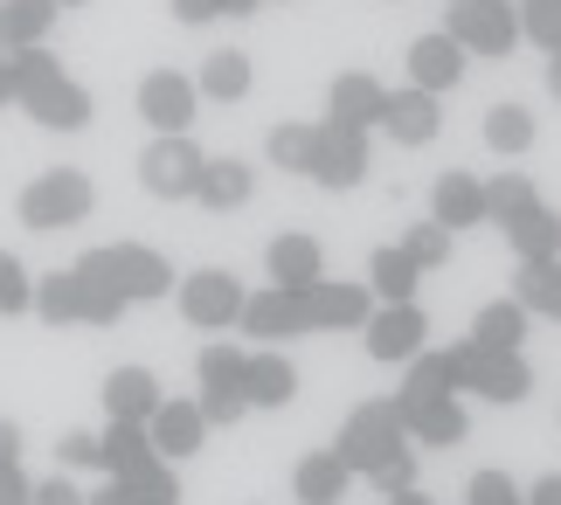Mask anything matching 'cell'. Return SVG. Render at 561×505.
<instances>
[{"label": "cell", "mask_w": 561, "mask_h": 505, "mask_svg": "<svg viewBox=\"0 0 561 505\" xmlns=\"http://www.w3.org/2000/svg\"><path fill=\"white\" fill-rule=\"evenodd\" d=\"M21 312H35V277L14 250H0V319H21Z\"/></svg>", "instance_id": "cell-40"}, {"label": "cell", "mask_w": 561, "mask_h": 505, "mask_svg": "<svg viewBox=\"0 0 561 505\" xmlns=\"http://www.w3.org/2000/svg\"><path fill=\"white\" fill-rule=\"evenodd\" d=\"M222 14V0H174V21L181 28H202V21H215Z\"/></svg>", "instance_id": "cell-47"}, {"label": "cell", "mask_w": 561, "mask_h": 505, "mask_svg": "<svg viewBox=\"0 0 561 505\" xmlns=\"http://www.w3.org/2000/svg\"><path fill=\"white\" fill-rule=\"evenodd\" d=\"M306 181L319 187H333V194H347L368 181V131H354V125H333V118H319V152H312V173Z\"/></svg>", "instance_id": "cell-11"}, {"label": "cell", "mask_w": 561, "mask_h": 505, "mask_svg": "<svg viewBox=\"0 0 561 505\" xmlns=\"http://www.w3.org/2000/svg\"><path fill=\"white\" fill-rule=\"evenodd\" d=\"M243 394H250V409H285L298 394V367L264 346V354H250V367H243Z\"/></svg>", "instance_id": "cell-27"}, {"label": "cell", "mask_w": 561, "mask_h": 505, "mask_svg": "<svg viewBox=\"0 0 561 505\" xmlns=\"http://www.w3.org/2000/svg\"><path fill=\"white\" fill-rule=\"evenodd\" d=\"M291 305H298V325H306V333H347V325L375 319V291L368 284H347V277H319L306 291H291Z\"/></svg>", "instance_id": "cell-7"}, {"label": "cell", "mask_w": 561, "mask_h": 505, "mask_svg": "<svg viewBox=\"0 0 561 505\" xmlns=\"http://www.w3.org/2000/svg\"><path fill=\"white\" fill-rule=\"evenodd\" d=\"M340 457H347V471L360 478H375L381 464H396V457L409 450V423H402V409L396 402H360L347 423H340Z\"/></svg>", "instance_id": "cell-3"}, {"label": "cell", "mask_w": 561, "mask_h": 505, "mask_svg": "<svg viewBox=\"0 0 561 505\" xmlns=\"http://www.w3.org/2000/svg\"><path fill=\"white\" fill-rule=\"evenodd\" d=\"M381 131L396 146H430L444 131V112H437V91H388V112H381Z\"/></svg>", "instance_id": "cell-16"}, {"label": "cell", "mask_w": 561, "mask_h": 505, "mask_svg": "<svg viewBox=\"0 0 561 505\" xmlns=\"http://www.w3.org/2000/svg\"><path fill=\"white\" fill-rule=\"evenodd\" d=\"M534 202H541V194H534V181H527V173H500V181H485V208H492V222H513V215H520V208H534Z\"/></svg>", "instance_id": "cell-39"}, {"label": "cell", "mask_w": 561, "mask_h": 505, "mask_svg": "<svg viewBox=\"0 0 561 505\" xmlns=\"http://www.w3.org/2000/svg\"><path fill=\"white\" fill-rule=\"evenodd\" d=\"M458 367H465V388L485 394V402H527V394H534L527 354H492V346L465 340V346H458Z\"/></svg>", "instance_id": "cell-10"}, {"label": "cell", "mask_w": 561, "mask_h": 505, "mask_svg": "<svg viewBox=\"0 0 561 505\" xmlns=\"http://www.w3.org/2000/svg\"><path fill=\"white\" fill-rule=\"evenodd\" d=\"M416 284H423V271L402 256V243H388V250L368 256V291L381 305H409V298H416Z\"/></svg>", "instance_id": "cell-29"}, {"label": "cell", "mask_w": 561, "mask_h": 505, "mask_svg": "<svg viewBox=\"0 0 561 505\" xmlns=\"http://www.w3.org/2000/svg\"><path fill=\"white\" fill-rule=\"evenodd\" d=\"M347 457L340 450H312V457H298V471H291V498L298 505H340L347 498Z\"/></svg>", "instance_id": "cell-24"}, {"label": "cell", "mask_w": 561, "mask_h": 505, "mask_svg": "<svg viewBox=\"0 0 561 505\" xmlns=\"http://www.w3.org/2000/svg\"><path fill=\"white\" fill-rule=\"evenodd\" d=\"M0 104H14V62L0 56Z\"/></svg>", "instance_id": "cell-49"}, {"label": "cell", "mask_w": 561, "mask_h": 505, "mask_svg": "<svg viewBox=\"0 0 561 505\" xmlns=\"http://www.w3.org/2000/svg\"><path fill=\"white\" fill-rule=\"evenodd\" d=\"M444 35H458L465 56H513L520 35V0H450Z\"/></svg>", "instance_id": "cell-6"}, {"label": "cell", "mask_w": 561, "mask_h": 505, "mask_svg": "<svg viewBox=\"0 0 561 505\" xmlns=\"http://www.w3.org/2000/svg\"><path fill=\"white\" fill-rule=\"evenodd\" d=\"M513 298H520L534 319H554V325H561V256H548V263H520V277H513Z\"/></svg>", "instance_id": "cell-30"}, {"label": "cell", "mask_w": 561, "mask_h": 505, "mask_svg": "<svg viewBox=\"0 0 561 505\" xmlns=\"http://www.w3.org/2000/svg\"><path fill=\"white\" fill-rule=\"evenodd\" d=\"M146 429H153V450L167 457V464H181V457L202 450L208 415H202V402H160V415H153Z\"/></svg>", "instance_id": "cell-21"}, {"label": "cell", "mask_w": 561, "mask_h": 505, "mask_svg": "<svg viewBox=\"0 0 561 505\" xmlns=\"http://www.w3.org/2000/svg\"><path fill=\"white\" fill-rule=\"evenodd\" d=\"M91 505H125V485L112 478V485H104V492H91Z\"/></svg>", "instance_id": "cell-51"}, {"label": "cell", "mask_w": 561, "mask_h": 505, "mask_svg": "<svg viewBox=\"0 0 561 505\" xmlns=\"http://www.w3.org/2000/svg\"><path fill=\"white\" fill-rule=\"evenodd\" d=\"M250 187H256V173H250L243 160H208L202 194H194V202L215 208V215H229V208H243V202H250Z\"/></svg>", "instance_id": "cell-31"}, {"label": "cell", "mask_w": 561, "mask_h": 505, "mask_svg": "<svg viewBox=\"0 0 561 505\" xmlns=\"http://www.w3.org/2000/svg\"><path fill=\"white\" fill-rule=\"evenodd\" d=\"M243 367L250 354H236V346H202V360H194V375H202V415H208V429H222L236 423V415L250 409V394H243Z\"/></svg>", "instance_id": "cell-8"}, {"label": "cell", "mask_w": 561, "mask_h": 505, "mask_svg": "<svg viewBox=\"0 0 561 505\" xmlns=\"http://www.w3.org/2000/svg\"><path fill=\"white\" fill-rule=\"evenodd\" d=\"M194 83H202V97L236 104V97L250 91V56H243V49H215V56L202 62V77H194Z\"/></svg>", "instance_id": "cell-33"}, {"label": "cell", "mask_w": 561, "mask_h": 505, "mask_svg": "<svg viewBox=\"0 0 561 505\" xmlns=\"http://www.w3.org/2000/svg\"><path fill=\"white\" fill-rule=\"evenodd\" d=\"M465 505H527V492L513 485L506 471H479V478L465 485Z\"/></svg>", "instance_id": "cell-44"}, {"label": "cell", "mask_w": 561, "mask_h": 505, "mask_svg": "<svg viewBox=\"0 0 561 505\" xmlns=\"http://www.w3.org/2000/svg\"><path fill=\"white\" fill-rule=\"evenodd\" d=\"M56 457H62V471H104V436H91V429H62Z\"/></svg>", "instance_id": "cell-43"}, {"label": "cell", "mask_w": 561, "mask_h": 505, "mask_svg": "<svg viewBox=\"0 0 561 505\" xmlns=\"http://www.w3.org/2000/svg\"><path fill=\"white\" fill-rule=\"evenodd\" d=\"M506 243H513V256H520V263H548V256H561V215H554L548 202L520 208V215L506 222Z\"/></svg>", "instance_id": "cell-25"}, {"label": "cell", "mask_w": 561, "mask_h": 505, "mask_svg": "<svg viewBox=\"0 0 561 505\" xmlns=\"http://www.w3.org/2000/svg\"><path fill=\"white\" fill-rule=\"evenodd\" d=\"M264 271L271 284H285V291H306V284L327 277V250H319V236H277V243L264 250Z\"/></svg>", "instance_id": "cell-20"}, {"label": "cell", "mask_w": 561, "mask_h": 505, "mask_svg": "<svg viewBox=\"0 0 561 505\" xmlns=\"http://www.w3.org/2000/svg\"><path fill=\"white\" fill-rule=\"evenodd\" d=\"M160 402L167 394L146 367H112V375H104V415H112V423H153Z\"/></svg>", "instance_id": "cell-19"}, {"label": "cell", "mask_w": 561, "mask_h": 505, "mask_svg": "<svg viewBox=\"0 0 561 505\" xmlns=\"http://www.w3.org/2000/svg\"><path fill=\"white\" fill-rule=\"evenodd\" d=\"M485 146L506 152V160L527 152L534 146V112H527V104H492V112H485Z\"/></svg>", "instance_id": "cell-36"}, {"label": "cell", "mask_w": 561, "mask_h": 505, "mask_svg": "<svg viewBox=\"0 0 561 505\" xmlns=\"http://www.w3.org/2000/svg\"><path fill=\"white\" fill-rule=\"evenodd\" d=\"M402 256L416 263V271H444V256H450V229L437 222V215H430V222H416L402 236Z\"/></svg>", "instance_id": "cell-41"}, {"label": "cell", "mask_w": 561, "mask_h": 505, "mask_svg": "<svg viewBox=\"0 0 561 505\" xmlns=\"http://www.w3.org/2000/svg\"><path fill=\"white\" fill-rule=\"evenodd\" d=\"M8 62H14V104L42 131H83V125H91V91L70 83V70H62L49 49H21Z\"/></svg>", "instance_id": "cell-1"}, {"label": "cell", "mask_w": 561, "mask_h": 505, "mask_svg": "<svg viewBox=\"0 0 561 505\" xmlns=\"http://www.w3.org/2000/svg\"><path fill=\"white\" fill-rule=\"evenodd\" d=\"M202 173H208V152L187 139V131H160L153 146L139 152V187L153 202H194L202 194Z\"/></svg>", "instance_id": "cell-5"}, {"label": "cell", "mask_w": 561, "mask_h": 505, "mask_svg": "<svg viewBox=\"0 0 561 505\" xmlns=\"http://www.w3.org/2000/svg\"><path fill=\"white\" fill-rule=\"evenodd\" d=\"M56 0H0V56H21V49H42L56 28Z\"/></svg>", "instance_id": "cell-22"}, {"label": "cell", "mask_w": 561, "mask_h": 505, "mask_svg": "<svg viewBox=\"0 0 561 505\" xmlns=\"http://www.w3.org/2000/svg\"><path fill=\"white\" fill-rule=\"evenodd\" d=\"M0 505H35V478L21 471V429L0 423Z\"/></svg>", "instance_id": "cell-37"}, {"label": "cell", "mask_w": 561, "mask_h": 505, "mask_svg": "<svg viewBox=\"0 0 561 505\" xmlns=\"http://www.w3.org/2000/svg\"><path fill=\"white\" fill-rule=\"evenodd\" d=\"M194 104H202V83L181 77V70H153L139 77V118L153 131H187L194 125Z\"/></svg>", "instance_id": "cell-12"}, {"label": "cell", "mask_w": 561, "mask_h": 505, "mask_svg": "<svg viewBox=\"0 0 561 505\" xmlns=\"http://www.w3.org/2000/svg\"><path fill=\"white\" fill-rule=\"evenodd\" d=\"M77 271H91L98 284H112L125 305H153V298L174 291V263H167L160 250H146V243H104V250H83V256H77Z\"/></svg>", "instance_id": "cell-2"}, {"label": "cell", "mask_w": 561, "mask_h": 505, "mask_svg": "<svg viewBox=\"0 0 561 505\" xmlns=\"http://www.w3.org/2000/svg\"><path fill=\"white\" fill-rule=\"evenodd\" d=\"M520 35L554 56L561 49V0H520Z\"/></svg>", "instance_id": "cell-42"}, {"label": "cell", "mask_w": 561, "mask_h": 505, "mask_svg": "<svg viewBox=\"0 0 561 505\" xmlns=\"http://www.w3.org/2000/svg\"><path fill=\"white\" fill-rule=\"evenodd\" d=\"M35 312L49 319V325H83V284H77V271L42 277L35 284Z\"/></svg>", "instance_id": "cell-34"}, {"label": "cell", "mask_w": 561, "mask_h": 505, "mask_svg": "<svg viewBox=\"0 0 561 505\" xmlns=\"http://www.w3.org/2000/svg\"><path fill=\"white\" fill-rule=\"evenodd\" d=\"M548 91H554V97H561V49H554V56H548Z\"/></svg>", "instance_id": "cell-52"}, {"label": "cell", "mask_w": 561, "mask_h": 505, "mask_svg": "<svg viewBox=\"0 0 561 505\" xmlns=\"http://www.w3.org/2000/svg\"><path fill=\"white\" fill-rule=\"evenodd\" d=\"M527 505H561V471H554V478H541V485L527 492Z\"/></svg>", "instance_id": "cell-48"}, {"label": "cell", "mask_w": 561, "mask_h": 505, "mask_svg": "<svg viewBox=\"0 0 561 505\" xmlns=\"http://www.w3.org/2000/svg\"><path fill=\"white\" fill-rule=\"evenodd\" d=\"M56 8H83V0H56Z\"/></svg>", "instance_id": "cell-54"}, {"label": "cell", "mask_w": 561, "mask_h": 505, "mask_svg": "<svg viewBox=\"0 0 561 505\" xmlns=\"http://www.w3.org/2000/svg\"><path fill=\"white\" fill-rule=\"evenodd\" d=\"M430 215H437V222L458 236V229H479V222H492V208H485V181L479 173H444L437 187H430Z\"/></svg>", "instance_id": "cell-18"}, {"label": "cell", "mask_w": 561, "mask_h": 505, "mask_svg": "<svg viewBox=\"0 0 561 505\" xmlns=\"http://www.w3.org/2000/svg\"><path fill=\"white\" fill-rule=\"evenodd\" d=\"M360 333H368V354L375 360H416L423 354V333H430V319H423V305L409 298V305H375V319L360 325Z\"/></svg>", "instance_id": "cell-13"}, {"label": "cell", "mask_w": 561, "mask_h": 505, "mask_svg": "<svg viewBox=\"0 0 561 505\" xmlns=\"http://www.w3.org/2000/svg\"><path fill=\"white\" fill-rule=\"evenodd\" d=\"M388 112V83L368 77V70H347V77H333V91H327V118L333 125H354V131H375Z\"/></svg>", "instance_id": "cell-15"}, {"label": "cell", "mask_w": 561, "mask_h": 505, "mask_svg": "<svg viewBox=\"0 0 561 505\" xmlns=\"http://www.w3.org/2000/svg\"><path fill=\"white\" fill-rule=\"evenodd\" d=\"M409 423V444H430V450H444V444H465V402L458 394H444V402H423V409H409L402 415Z\"/></svg>", "instance_id": "cell-28"}, {"label": "cell", "mask_w": 561, "mask_h": 505, "mask_svg": "<svg viewBox=\"0 0 561 505\" xmlns=\"http://www.w3.org/2000/svg\"><path fill=\"white\" fill-rule=\"evenodd\" d=\"M98 208V187H91V173H77V167H49V173H35L28 187H21V202H14V215L28 229H70V222H83V215Z\"/></svg>", "instance_id": "cell-4"}, {"label": "cell", "mask_w": 561, "mask_h": 505, "mask_svg": "<svg viewBox=\"0 0 561 505\" xmlns=\"http://www.w3.org/2000/svg\"><path fill=\"white\" fill-rule=\"evenodd\" d=\"M312 152H319V125H277L271 131V167L312 173Z\"/></svg>", "instance_id": "cell-38"}, {"label": "cell", "mask_w": 561, "mask_h": 505, "mask_svg": "<svg viewBox=\"0 0 561 505\" xmlns=\"http://www.w3.org/2000/svg\"><path fill=\"white\" fill-rule=\"evenodd\" d=\"M375 492H381V498H396V492H416V450H402L396 464H381V471H375Z\"/></svg>", "instance_id": "cell-45"}, {"label": "cell", "mask_w": 561, "mask_h": 505, "mask_svg": "<svg viewBox=\"0 0 561 505\" xmlns=\"http://www.w3.org/2000/svg\"><path fill=\"white\" fill-rule=\"evenodd\" d=\"M243 305H250V291L229 271H194V277H181V319L194 325V333H229V325L243 319Z\"/></svg>", "instance_id": "cell-9"}, {"label": "cell", "mask_w": 561, "mask_h": 505, "mask_svg": "<svg viewBox=\"0 0 561 505\" xmlns=\"http://www.w3.org/2000/svg\"><path fill=\"white\" fill-rule=\"evenodd\" d=\"M527 325H534V312L520 298H492V305H479V319H471V340L492 346V354H520Z\"/></svg>", "instance_id": "cell-26"}, {"label": "cell", "mask_w": 561, "mask_h": 505, "mask_svg": "<svg viewBox=\"0 0 561 505\" xmlns=\"http://www.w3.org/2000/svg\"><path fill=\"white\" fill-rule=\"evenodd\" d=\"M236 325H243L250 340H264V346L306 333V325H298V305H291L285 284H271V291H250V305H243V319H236Z\"/></svg>", "instance_id": "cell-23"}, {"label": "cell", "mask_w": 561, "mask_h": 505, "mask_svg": "<svg viewBox=\"0 0 561 505\" xmlns=\"http://www.w3.org/2000/svg\"><path fill=\"white\" fill-rule=\"evenodd\" d=\"M118 485H125V505H181V478L167 457H153L146 471H125Z\"/></svg>", "instance_id": "cell-35"}, {"label": "cell", "mask_w": 561, "mask_h": 505, "mask_svg": "<svg viewBox=\"0 0 561 505\" xmlns=\"http://www.w3.org/2000/svg\"><path fill=\"white\" fill-rule=\"evenodd\" d=\"M256 8H264V0H222V14H229V21H243V14H256Z\"/></svg>", "instance_id": "cell-50"}, {"label": "cell", "mask_w": 561, "mask_h": 505, "mask_svg": "<svg viewBox=\"0 0 561 505\" xmlns=\"http://www.w3.org/2000/svg\"><path fill=\"white\" fill-rule=\"evenodd\" d=\"M35 505H91V492L62 471V478H42V485H35Z\"/></svg>", "instance_id": "cell-46"}, {"label": "cell", "mask_w": 561, "mask_h": 505, "mask_svg": "<svg viewBox=\"0 0 561 505\" xmlns=\"http://www.w3.org/2000/svg\"><path fill=\"white\" fill-rule=\"evenodd\" d=\"M465 388V367H458V346H444V354H423L409 360V375H402V394H396V409H423V402H444V394H458Z\"/></svg>", "instance_id": "cell-14"}, {"label": "cell", "mask_w": 561, "mask_h": 505, "mask_svg": "<svg viewBox=\"0 0 561 505\" xmlns=\"http://www.w3.org/2000/svg\"><path fill=\"white\" fill-rule=\"evenodd\" d=\"M388 505H430L423 492H396V498H388Z\"/></svg>", "instance_id": "cell-53"}, {"label": "cell", "mask_w": 561, "mask_h": 505, "mask_svg": "<svg viewBox=\"0 0 561 505\" xmlns=\"http://www.w3.org/2000/svg\"><path fill=\"white\" fill-rule=\"evenodd\" d=\"M153 429H146V423H112V429H104V471H112V478H125V471H146V464H153Z\"/></svg>", "instance_id": "cell-32"}, {"label": "cell", "mask_w": 561, "mask_h": 505, "mask_svg": "<svg viewBox=\"0 0 561 505\" xmlns=\"http://www.w3.org/2000/svg\"><path fill=\"white\" fill-rule=\"evenodd\" d=\"M458 77H465V49H458V35H416L409 42V83L416 91H458Z\"/></svg>", "instance_id": "cell-17"}]
</instances>
